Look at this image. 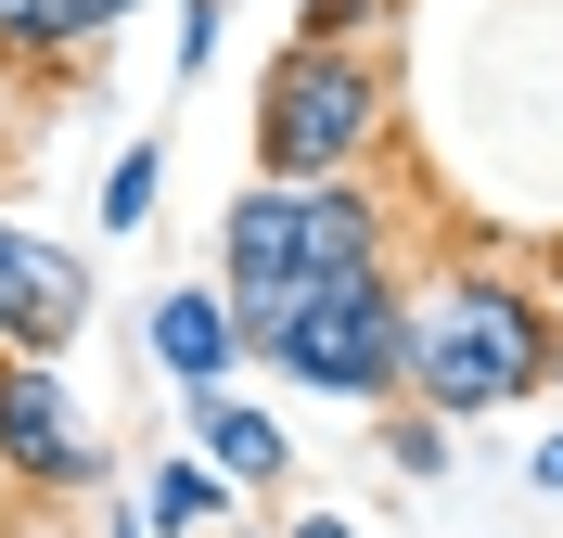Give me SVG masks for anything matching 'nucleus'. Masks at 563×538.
Returning <instances> with one entry per match:
<instances>
[{
  "mask_svg": "<svg viewBox=\"0 0 563 538\" xmlns=\"http://www.w3.org/2000/svg\"><path fill=\"white\" fill-rule=\"evenodd\" d=\"M551 372H563L551 283L499 231H449L410 270V295H397V397L435 410V424H474V410L551 397Z\"/></svg>",
  "mask_w": 563,
  "mask_h": 538,
  "instance_id": "nucleus-1",
  "label": "nucleus"
},
{
  "mask_svg": "<svg viewBox=\"0 0 563 538\" xmlns=\"http://www.w3.org/2000/svg\"><path fill=\"white\" fill-rule=\"evenodd\" d=\"M372 270H397V193L372 167H346V179H244V193L218 206V295H231V321H244V359L269 347L308 295L372 283Z\"/></svg>",
  "mask_w": 563,
  "mask_h": 538,
  "instance_id": "nucleus-2",
  "label": "nucleus"
},
{
  "mask_svg": "<svg viewBox=\"0 0 563 538\" xmlns=\"http://www.w3.org/2000/svg\"><path fill=\"white\" fill-rule=\"evenodd\" d=\"M397 142L385 39H282L256 77V179H346Z\"/></svg>",
  "mask_w": 563,
  "mask_h": 538,
  "instance_id": "nucleus-3",
  "label": "nucleus"
},
{
  "mask_svg": "<svg viewBox=\"0 0 563 538\" xmlns=\"http://www.w3.org/2000/svg\"><path fill=\"white\" fill-rule=\"evenodd\" d=\"M397 270H372V283H333V295H308L295 321L269 333V385H295V397H333V410H385L397 397Z\"/></svg>",
  "mask_w": 563,
  "mask_h": 538,
  "instance_id": "nucleus-4",
  "label": "nucleus"
},
{
  "mask_svg": "<svg viewBox=\"0 0 563 538\" xmlns=\"http://www.w3.org/2000/svg\"><path fill=\"white\" fill-rule=\"evenodd\" d=\"M115 449L103 410L65 385V359H13L0 347V487H26V501H103L115 487Z\"/></svg>",
  "mask_w": 563,
  "mask_h": 538,
  "instance_id": "nucleus-5",
  "label": "nucleus"
},
{
  "mask_svg": "<svg viewBox=\"0 0 563 538\" xmlns=\"http://www.w3.org/2000/svg\"><path fill=\"white\" fill-rule=\"evenodd\" d=\"M90 308H103L90 244H52L38 218L0 206V347L13 359H65L77 333H90Z\"/></svg>",
  "mask_w": 563,
  "mask_h": 538,
  "instance_id": "nucleus-6",
  "label": "nucleus"
},
{
  "mask_svg": "<svg viewBox=\"0 0 563 538\" xmlns=\"http://www.w3.org/2000/svg\"><path fill=\"white\" fill-rule=\"evenodd\" d=\"M141 347H154V372H167L179 397H206V385L244 372V321H231L218 283H167L154 308H141Z\"/></svg>",
  "mask_w": 563,
  "mask_h": 538,
  "instance_id": "nucleus-7",
  "label": "nucleus"
},
{
  "mask_svg": "<svg viewBox=\"0 0 563 538\" xmlns=\"http://www.w3.org/2000/svg\"><path fill=\"white\" fill-rule=\"evenodd\" d=\"M141 0H0V77H90L103 26H129Z\"/></svg>",
  "mask_w": 563,
  "mask_h": 538,
  "instance_id": "nucleus-8",
  "label": "nucleus"
},
{
  "mask_svg": "<svg viewBox=\"0 0 563 538\" xmlns=\"http://www.w3.org/2000/svg\"><path fill=\"white\" fill-rule=\"evenodd\" d=\"M179 424H192V449H206L231 487H282V474H295V436H282V410H269V397H244V385L179 397Z\"/></svg>",
  "mask_w": 563,
  "mask_h": 538,
  "instance_id": "nucleus-9",
  "label": "nucleus"
},
{
  "mask_svg": "<svg viewBox=\"0 0 563 538\" xmlns=\"http://www.w3.org/2000/svg\"><path fill=\"white\" fill-rule=\"evenodd\" d=\"M129 501H141V526H154V538H231V526H244V487H231L206 449H154Z\"/></svg>",
  "mask_w": 563,
  "mask_h": 538,
  "instance_id": "nucleus-10",
  "label": "nucleus"
},
{
  "mask_svg": "<svg viewBox=\"0 0 563 538\" xmlns=\"http://www.w3.org/2000/svg\"><path fill=\"white\" fill-rule=\"evenodd\" d=\"M449 424H435V410H410V397H385V474L397 487H449Z\"/></svg>",
  "mask_w": 563,
  "mask_h": 538,
  "instance_id": "nucleus-11",
  "label": "nucleus"
},
{
  "mask_svg": "<svg viewBox=\"0 0 563 538\" xmlns=\"http://www.w3.org/2000/svg\"><path fill=\"white\" fill-rule=\"evenodd\" d=\"M154 193H167V142H115V167H103V244H129L141 218H154Z\"/></svg>",
  "mask_w": 563,
  "mask_h": 538,
  "instance_id": "nucleus-12",
  "label": "nucleus"
},
{
  "mask_svg": "<svg viewBox=\"0 0 563 538\" xmlns=\"http://www.w3.org/2000/svg\"><path fill=\"white\" fill-rule=\"evenodd\" d=\"M410 0H295V39H397Z\"/></svg>",
  "mask_w": 563,
  "mask_h": 538,
  "instance_id": "nucleus-13",
  "label": "nucleus"
},
{
  "mask_svg": "<svg viewBox=\"0 0 563 538\" xmlns=\"http://www.w3.org/2000/svg\"><path fill=\"white\" fill-rule=\"evenodd\" d=\"M218 39H231V0H179V90L218 65Z\"/></svg>",
  "mask_w": 563,
  "mask_h": 538,
  "instance_id": "nucleus-14",
  "label": "nucleus"
},
{
  "mask_svg": "<svg viewBox=\"0 0 563 538\" xmlns=\"http://www.w3.org/2000/svg\"><path fill=\"white\" fill-rule=\"evenodd\" d=\"M526 487H551V501H563V436H538V462H526Z\"/></svg>",
  "mask_w": 563,
  "mask_h": 538,
  "instance_id": "nucleus-15",
  "label": "nucleus"
},
{
  "mask_svg": "<svg viewBox=\"0 0 563 538\" xmlns=\"http://www.w3.org/2000/svg\"><path fill=\"white\" fill-rule=\"evenodd\" d=\"M269 538H358L346 513H295V526H269Z\"/></svg>",
  "mask_w": 563,
  "mask_h": 538,
  "instance_id": "nucleus-16",
  "label": "nucleus"
},
{
  "mask_svg": "<svg viewBox=\"0 0 563 538\" xmlns=\"http://www.w3.org/2000/svg\"><path fill=\"white\" fill-rule=\"evenodd\" d=\"M538 283H551V321H563V231L538 244Z\"/></svg>",
  "mask_w": 563,
  "mask_h": 538,
  "instance_id": "nucleus-17",
  "label": "nucleus"
},
{
  "mask_svg": "<svg viewBox=\"0 0 563 538\" xmlns=\"http://www.w3.org/2000/svg\"><path fill=\"white\" fill-rule=\"evenodd\" d=\"M103 538H154V526H141V501H115V513H103Z\"/></svg>",
  "mask_w": 563,
  "mask_h": 538,
  "instance_id": "nucleus-18",
  "label": "nucleus"
}]
</instances>
